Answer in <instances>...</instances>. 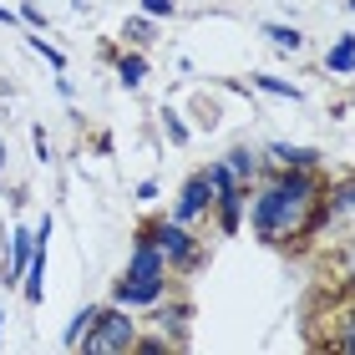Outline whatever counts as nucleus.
Masks as SVG:
<instances>
[{
    "instance_id": "nucleus-20",
    "label": "nucleus",
    "mask_w": 355,
    "mask_h": 355,
    "mask_svg": "<svg viewBox=\"0 0 355 355\" xmlns=\"http://www.w3.org/2000/svg\"><path fill=\"white\" fill-rule=\"evenodd\" d=\"M163 127H168V137H173V142H188V127L178 122V112H163Z\"/></svg>"
},
{
    "instance_id": "nucleus-19",
    "label": "nucleus",
    "mask_w": 355,
    "mask_h": 355,
    "mask_svg": "<svg viewBox=\"0 0 355 355\" xmlns=\"http://www.w3.org/2000/svg\"><path fill=\"white\" fill-rule=\"evenodd\" d=\"M340 279H345V289H355V234L345 239V249H340Z\"/></svg>"
},
{
    "instance_id": "nucleus-12",
    "label": "nucleus",
    "mask_w": 355,
    "mask_h": 355,
    "mask_svg": "<svg viewBox=\"0 0 355 355\" xmlns=\"http://www.w3.org/2000/svg\"><path fill=\"white\" fill-rule=\"evenodd\" d=\"M325 71L330 76H355V36H340L325 51Z\"/></svg>"
},
{
    "instance_id": "nucleus-1",
    "label": "nucleus",
    "mask_w": 355,
    "mask_h": 355,
    "mask_svg": "<svg viewBox=\"0 0 355 355\" xmlns=\"http://www.w3.org/2000/svg\"><path fill=\"white\" fill-rule=\"evenodd\" d=\"M320 178L300 168H279L269 183L254 193L249 223L264 244H295V239H315V214H320Z\"/></svg>"
},
{
    "instance_id": "nucleus-3",
    "label": "nucleus",
    "mask_w": 355,
    "mask_h": 355,
    "mask_svg": "<svg viewBox=\"0 0 355 355\" xmlns=\"http://www.w3.org/2000/svg\"><path fill=\"white\" fill-rule=\"evenodd\" d=\"M82 350H87V355H122V350H137V320L127 315V304L96 315V325L87 330Z\"/></svg>"
},
{
    "instance_id": "nucleus-15",
    "label": "nucleus",
    "mask_w": 355,
    "mask_h": 355,
    "mask_svg": "<svg viewBox=\"0 0 355 355\" xmlns=\"http://www.w3.org/2000/svg\"><path fill=\"white\" fill-rule=\"evenodd\" d=\"M117 76H122V87H142V82H148V61H142V56H122Z\"/></svg>"
},
{
    "instance_id": "nucleus-5",
    "label": "nucleus",
    "mask_w": 355,
    "mask_h": 355,
    "mask_svg": "<svg viewBox=\"0 0 355 355\" xmlns=\"http://www.w3.org/2000/svg\"><path fill=\"white\" fill-rule=\"evenodd\" d=\"M214 203H218V193H214V178H208V168H203V173H193L183 183V193H178V203H173V218L193 223V218H203Z\"/></svg>"
},
{
    "instance_id": "nucleus-24",
    "label": "nucleus",
    "mask_w": 355,
    "mask_h": 355,
    "mask_svg": "<svg viewBox=\"0 0 355 355\" xmlns=\"http://www.w3.org/2000/svg\"><path fill=\"white\" fill-rule=\"evenodd\" d=\"M0 173H6V137H0Z\"/></svg>"
},
{
    "instance_id": "nucleus-25",
    "label": "nucleus",
    "mask_w": 355,
    "mask_h": 355,
    "mask_svg": "<svg viewBox=\"0 0 355 355\" xmlns=\"http://www.w3.org/2000/svg\"><path fill=\"white\" fill-rule=\"evenodd\" d=\"M0 335H6V304H0Z\"/></svg>"
},
{
    "instance_id": "nucleus-13",
    "label": "nucleus",
    "mask_w": 355,
    "mask_h": 355,
    "mask_svg": "<svg viewBox=\"0 0 355 355\" xmlns=\"http://www.w3.org/2000/svg\"><path fill=\"white\" fill-rule=\"evenodd\" d=\"M96 315H102V304H87V310H76V315H71V325H67V335H61V345H67V350H82L87 330L96 325Z\"/></svg>"
},
{
    "instance_id": "nucleus-8",
    "label": "nucleus",
    "mask_w": 355,
    "mask_h": 355,
    "mask_svg": "<svg viewBox=\"0 0 355 355\" xmlns=\"http://www.w3.org/2000/svg\"><path fill=\"white\" fill-rule=\"evenodd\" d=\"M264 163L279 173V168H300V173H320V153L315 148H295V142H269L264 148Z\"/></svg>"
},
{
    "instance_id": "nucleus-10",
    "label": "nucleus",
    "mask_w": 355,
    "mask_h": 355,
    "mask_svg": "<svg viewBox=\"0 0 355 355\" xmlns=\"http://www.w3.org/2000/svg\"><path fill=\"white\" fill-rule=\"evenodd\" d=\"M218 229L223 234H239V223H244V208H249V188H229V193H218Z\"/></svg>"
},
{
    "instance_id": "nucleus-9",
    "label": "nucleus",
    "mask_w": 355,
    "mask_h": 355,
    "mask_svg": "<svg viewBox=\"0 0 355 355\" xmlns=\"http://www.w3.org/2000/svg\"><path fill=\"white\" fill-rule=\"evenodd\" d=\"M36 254V229H10V259H6V284H21Z\"/></svg>"
},
{
    "instance_id": "nucleus-16",
    "label": "nucleus",
    "mask_w": 355,
    "mask_h": 355,
    "mask_svg": "<svg viewBox=\"0 0 355 355\" xmlns=\"http://www.w3.org/2000/svg\"><path fill=\"white\" fill-rule=\"evenodd\" d=\"M122 36L132 41V46H148V41H153V15H148V10H142V15H132V21L122 26Z\"/></svg>"
},
{
    "instance_id": "nucleus-14",
    "label": "nucleus",
    "mask_w": 355,
    "mask_h": 355,
    "mask_svg": "<svg viewBox=\"0 0 355 355\" xmlns=\"http://www.w3.org/2000/svg\"><path fill=\"white\" fill-rule=\"evenodd\" d=\"M264 36H269V46H279V51H300V46H304L300 26H279V21H274V26H264Z\"/></svg>"
},
{
    "instance_id": "nucleus-26",
    "label": "nucleus",
    "mask_w": 355,
    "mask_h": 355,
    "mask_svg": "<svg viewBox=\"0 0 355 355\" xmlns=\"http://www.w3.org/2000/svg\"><path fill=\"white\" fill-rule=\"evenodd\" d=\"M350 10H355V0H350Z\"/></svg>"
},
{
    "instance_id": "nucleus-2",
    "label": "nucleus",
    "mask_w": 355,
    "mask_h": 355,
    "mask_svg": "<svg viewBox=\"0 0 355 355\" xmlns=\"http://www.w3.org/2000/svg\"><path fill=\"white\" fill-rule=\"evenodd\" d=\"M168 254L153 244V239H137L132 259H127V269L117 274V284H112V300L127 304V310H142V304H157L168 289Z\"/></svg>"
},
{
    "instance_id": "nucleus-11",
    "label": "nucleus",
    "mask_w": 355,
    "mask_h": 355,
    "mask_svg": "<svg viewBox=\"0 0 355 355\" xmlns=\"http://www.w3.org/2000/svg\"><path fill=\"white\" fill-rule=\"evenodd\" d=\"M234 173H239V183H249L254 188V178L264 173V153H254V148H229V157H223Z\"/></svg>"
},
{
    "instance_id": "nucleus-23",
    "label": "nucleus",
    "mask_w": 355,
    "mask_h": 355,
    "mask_svg": "<svg viewBox=\"0 0 355 355\" xmlns=\"http://www.w3.org/2000/svg\"><path fill=\"white\" fill-rule=\"evenodd\" d=\"M0 26H15V10H6V6H0Z\"/></svg>"
},
{
    "instance_id": "nucleus-18",
    "label": "nucleus",
    "mask_w": 355,
    "mask_h": 355,
    "mask_svg": "<svg viewBox=\"0 0 355 355\" xmlns=\"http://www.w3.org/2000/svg\"><path fill=\"white\" fill-rule=\"evenodd\" d=\"M31 51H36V56H46V67H56V71H67V56H61V51H56V46H51V41H46V36H31Z\"/></svg>"
},
{
    "instance_id": "nucleus-7",
    "label": "nucleus",
    "mask_w": 355,
    "mask_h": 355,
    "mask_svg": "<svg viewBox=\"0 0 355 355\" xmlns=\"http://www.w3.org/2000/svg\"><path fill=\"white\" fill-rule=\"evenodd\" d=\"M46 249H51V214H46L41 223H36V254H31V269H26V279H21V295L31 300V304H41L46 300Z\"/></svg>"
},
{
    "instance_id": "nucleus-6",
    "label": "nucleus",
    "mask_w": 355,
    "mask_h": 355,
    "mask_svg": "<svg viewBox=\"0 0 355 355\" xmlns=\"http://www.w3.org/2000/svg\"><path fill=\"white\" fill-rule=\"evenodd\" d=\"M330 223H355V178H340L325 198H320V214H315V234L330 229Z\"/></svg>"
},
{
    "instance_id": "nucleus-21",
    "label": "nucleus",
    "mask_w": 355,
    "mask_h": 355,
    "mask_svg": "<svg viewBox=\"0 0 355 355\" xmlns=\"http://www.w3.org/2000/svg\"><path fill=\"white\" fill-rule=\"evenodd\" d=\"M142 10L157 21V15H173V10H178V0H142Z\"/></svg>"
},
{
    "instance_id": "nucleus-4",
    "label": "nucleus",
    "mask_w": 355,
    "mask_h": 355,
    "mask_svg": "<svg viewBox=\"0 0 355 355\" xmlns=\"http://www.w3.org/2000/svg\"><path fill=\"white\" fill-rule=\"evenodd\" d=\"M142 239H153V244L168 254V264H173V269H193V264L203 259V244L188 234V223H183V218H153L148 229H142Z\"/></svg>"
},
{
    "instance_id": "nucleus-22",
    "label": "nucleus",
    "mask_w": 355,
    "mask_h": 355,
    "mask_svg": "<svg viewBox=\"0 0 355 355\" xmlns=\"http://www.w3.org/2000/svg\"><path fill=\"white\" fill-rule=\"evenodd\" d=\"M157 198V183H153V178H148V183H137V203H153Z\"/></svg>"
},
{
    "instance_id": "nucleus-17",
    "label": "nucleus",
    "mask_w": 355,
    "mask_h": 355,
    "mask_svg": "<svg viewBox=\"0 0 355 355\" xmlns=\"http://www.w3.org/2000/svg\"><path fill=\"white\" fill-rule=\"evenodd\" d=\"M254 87L269 92V96H284V102H300V87L295 82H279V76H254Z\"/></svg>"
}]
</instances>
